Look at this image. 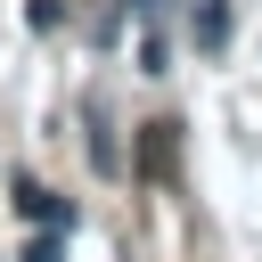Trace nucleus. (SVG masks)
Segmentation results:
<instances>
[{
	"instance_id": "f257e3e1",
	"label": "nucleus",
	"mask_w": 262,
	"mask_h": 262,
	"mask_svg": "<svg viewBox=\"0 0 262 262\" xmlns=\"http://www.w3.org/2000/svg\"><path fill=\"white\" fill-rule=\"evenodd\" d=\"M172 156H180V123H147L139 131V180H172Z\"/></svg>"
},
{
	"instance_id": "f03ea898",
	"label": "nucleus",
	"mask_w": 262,
	"mask_h": 262,
	"mask_svg": "<svg viewBox=\"0 0 262 262\" xmlns=\"http://www.w3.org/2000/svg\"><path fill=\"white\" fill-rule=\"evenodd\" d=\"M16 205H25V221H41V229H74V205L49 196V188H33V180L16 188Z\"/></svg>"
},
{
	"instance_id": "7ed1b4c3",
	"label": "nucleus",
	"mask_w": 262,
	"mask_h": 262,
	"mask_svg": "<svg viewBox=\"0 0 262 262\" xmlns=\"http://www.w3.org/2000/svg\"><path fill=\"white\" fill-rule=\"evenodd\" d=\"M196 41H205V49L229 41V0H196Z\"/></svg>"
},
{
	"instance_id": "20e7f679",
	"label": "nucleus",
	"mask_w": 262,
	"mask_h": 262,
	"mask_svg": "<svg viewBox=\"0 0 262 262\" xmlns=\"http://www.w3.org/2000/svg\"><path fill=\"white\" fill-rule=\"evenodd\" d=\"M57 237H66V229H41V237L25 246V262H66V246H57Z\"/></svg>"
}]
</instances>
